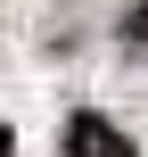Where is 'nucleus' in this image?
Instances as JSON below:
<instances>
[{"instance_id": "1", "label": "nucleus", "mask_w": 148, "mask_h": 157, "mask_svg": "<svg viewBox=\"0 0 148 157\" xmlns=\"http://www.w3.org/2000/svg\"><path fill=\"white\" fill-rule=\"evenodd\" d=\"M66 157H132V141H124L107 116H74V124H66Z\"/></svg>"}, {"instance_id": "2", "label": "nucleus", "mask_w": 148, "mask_h": 157, "mask_svg": "<svg viewBox=\"0 0 148 157\" xmlns=\"http://www.w3.org/2000/svg\"><path fill=\"white\" fill-rule=\"evenodd\" d=\"M124 33H132V41H148V0L132 8V17H124Z\"/></svg>"}]
</instances>
